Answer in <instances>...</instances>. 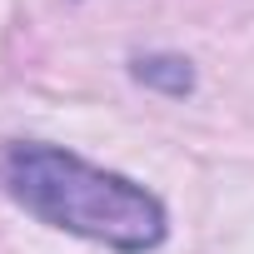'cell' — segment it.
<instances>
[{
    "instance_id": "cell-2",
    "label": "cell",
    "mask_w": 254,
    "mask_h": 254,
    "mask_svg": "<svg viewBox=\"0 0 254 254\" xmlns=\"http://www.w3.org/2000/svg\"><path fill=\"white\" fill-rule=\"evenodd\" d=\"M135 80H145V85H155V90H170V95H185V90L194 85L190 65H185V60H175V55H150V60H135Z\"/></svg>"
},
{
    "instance_id": "cell-1",
    "label": "cell",
    "mask_w": 254,
    "mask_h": 254,
    "mask_svg": "<svg viewBox=\"0 0 254 254\" xmlns=\"http://www.w3.org/2000/svg\"><path fill=\"white\" fill-rule=\"evenodd\" d=\"M0 180H5L10 199L40 224L120 254H150L170 229L165 204L145 185L55 145H10Z\"/></svg>"
}]
</instances>
